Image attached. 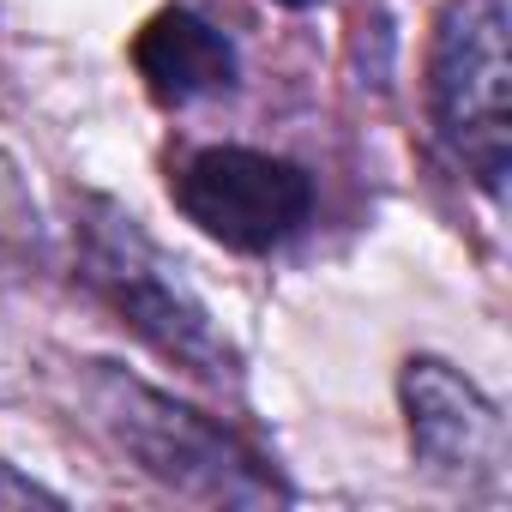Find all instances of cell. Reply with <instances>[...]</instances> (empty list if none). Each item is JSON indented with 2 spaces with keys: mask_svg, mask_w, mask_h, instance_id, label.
Segmentation results:
<instances>
[{
  "mask_svg": "<svg viewBox=\"0 0 512 512\" xmlns=\"http://www.w3.org/2000/svg\"><path fill=\"white\" fill-rule=\"evenodd\" d=\"M85 410L91 428L157 488L181 494V500H205V506H284L296 500V488L284 482V470L247 446L229 422L157 392L151 380L115 368V362H85Z\"/></svg>",
  "mask_w": 512,
  "mask_h": 512,
  "instance_id": "6da1fadb",
  "label": "cell"
},
{
  "mask_svg": "<svg viewBox=\"0 0 512 512\" xmlns=\"http://www.w3.org/2000/svg\"><path fill=\"white\" fill-rule=\"evenodd\" d=\"M73 247H79V278L91 296L169 368L193 374L199 386L241 392V356L199 302V290L181 278V266L163 253V241L109 193L73 199Z\"/></svg>",
  "mask_w": 512,
  "mask_h": 512,
  "instance_id": "7a4b0ae2",
  "label": "cell"
},
{
  "mask_svg": "<svg viewBox=\"0 0 512 512\" xmlns=\"http://www.w3.org/2000/svg\"><path fill=\"white\" fill-rule=\"evenodd\" d=\"M506 73V0H446L428 49V115L482 193H500L512 169Z\"/></svg>",
  "mask_w": 512,
  "mask_h": 512,
  "instance_id": "3957f363",
  "label": "cell"
},
{
  "mask_svg": "<svg viewBox=\"0 0 512 512\" xmlns=\"http://www.w3.org/2000/svg\"><path fill=\"white\" fill-rule=\"evenodd\" d=\"M175 211L229 253H272L314 217V175L278 151L199 145L169 169Z\"/></svg>",
  "mask_w": 512,
  "mask_h": 512,
  "instance_id": "277c9868",
  "label": "cell"
},
{
  "mask_svg": "<svg viewBox=\"0 0 512 512\" xmlns=\"http://www.w3.org/2000/svg\"><path fill=\"white\" fill-rule=\"evenodd\" d=\"M398 404L410 458L422 464L428 482L464 500L506 494V416L476 380H464L440 356H410L398 368Z\"/></svg>",
  "mask_w": 512,
  "mask_h": 512,
  "instance_id": "5b68a950",
  "label": "cell"
},
{
  "mask_svg": "<svg viewBox=\"0 0 512 512\" xmlns=\"http://www.w3.org/2000/svg\"><path fill=\"white\" fill-rule=\"evenodd\" d=\"M133 67H139L151 103H163V109H187V103L223 97L241 79L235 43L211 19H199L187 7H163V13L145 19V31L133 37Z\"/></svg>",
  "mask_w": 512,
  "mask_h": 512,
  "instance_id": "8992f818",
  "label": "cell"
},
{
  "mask_svg": "<svg viewBox=\"0 0 512 512\" xmlns=\"http://www.w3.org/2000/svg\"><path fill=\"white\" fill-rule=\"evenodd\" d=\"M49 266V217L19 169L13 151H0V290H19Z\"/></svg>",
  "mask_w": 512,
  "mask_h": 512,
  "instance_id": "52a82bcc",
  "label": "cell"
},
{
  "mask_svg": "<svg viewBox=\"0 0 512 512\" xmlns=\"http://www.w3.org/2000/svg\"><path fill=\"white\" fill-rule=\"evenodd\" d=\"M7 506H67V500L55 488H43L37 476H25L19 464L0 458V512H7Z\"/></svg>",
  "mask_w": 512,
  "mask_h": 512,
  "instance_id": "ba28073f",
  "label": "cell"
},
{
  "mask_svg": "<svg viewBox=\"0 0 512 512\" xmlns=\"http://www.w3.org/2000/svg\"><path fill=\"white\" fill-rule=\"evenodd\" d=\"M272 7H296L302 13V7H320V0H272Z\"/></svg>",
  "mask_w": 512,
  "mask_h": 512,
  "instance_id": "9c48e42d",
  "label": "cell"
}]
</instances>
